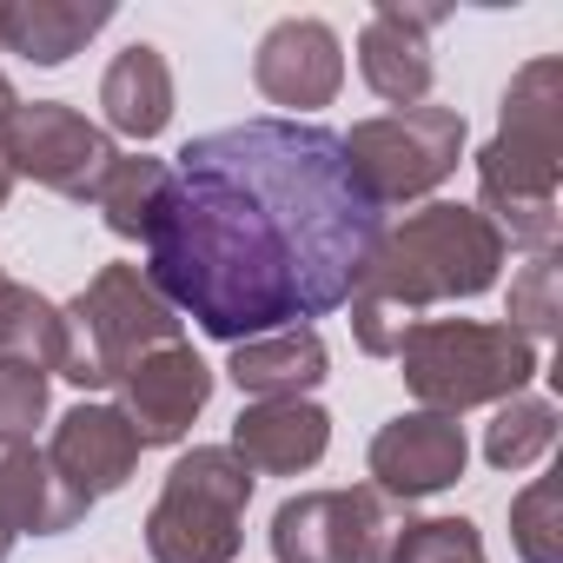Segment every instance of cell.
Here are the masks:
<instances>
[{
  "instance_id": "277c9868",
  "label": "cell",
  "mask_w": 563,
  "mask_h": 563,
  "mask_svg": "<svg viewBox=\"0 0 563 563\" xmlns=\"http://www.w3.org/2000/svg\"><path fill=\"white\" fill-rule=\"evenodd\" d=\"M405 385L424 411L464 418L477 405H504L517 391H530V378L543 372L537 345L510 325H484V319H424L405 352Z\"/></svg>"
},
{
  "instance_id": "52a82bcc",
  "label": "cell",
  "mask_w": 563,
  "mask_h": 563,
  "mask_svg": "<svg viewBox=\"0 0 563 563\" xmlns=\"http://www.w3.org/2000/svg\"><path fill=\"white\" fill-rule=\"evenodd\" d=\"M352 179L365 186V199L385 206H411L424 192H438L457 159H464V113L457 107H405V113H378L358 120L352 133H339Z\"/></svg>"
},
{
  "instance_id": "603a6c76",
  "label": "cell",
  "mask_w": 563,
  "mask_h": 563,
  "mask_svg": "<svg viewBox=\"0 0 563 563\" xmlns=\"http://www.w3.org/2000/svg\"><path fill=\"white\" fill-rule=\"evenodd\" d=\"M504 325L523 332L530 345L563 325V258L556 252H530V265L510 278V312H504Z\"/></svg>"
},
{
  "instance_id": "5b68a950",
  "label": "cell",
  "mask_w": 563,
  "mask_h": 563,
  "mask_svg": "<svg viewBox=\"0 0 563 563\" xmlns=\"http://www.w3.org/2000/svg\"><path fill=\"white\" fill-rule=\"evenodd\" d=\"M60 319H67V365H60V378L80 385V391L120 385L126 365H140L146 352L186 339V319L153 292V278L140 265H100L87 278V292L60 306Z\"/></svg>"
},
{
  "instance_id": "d6986e66",
  "label": "cell",
  "mask_w": 563,
  "mask_h": 563,
  "mask_svg": "<svg viewBox=\"0 0 563 563\" xmlns=\"http://www.w3.org/2000/svg\"><path fill=\"white\" fill-rule=\"evenodd\" d=\"M100 113H107V133H126V140H159L173 126V67L153 41H133L113 54V67L100 74Z\"/></svg>"
},
{
  "instance_id": "d4e9b609",
  "label": "cell",
  "mask_w": 563,
  "mask_h": 563,
  "mask_svg": "<svg viewBox=\"0 0 563 563\" xmlns=\"http://www.w3.org/2000/svg\"><path fill=\"white\" fill-rule=\"evenodd\" d=\"M556 510H563L556 477H537L530 490L510 497V543H517L523 563H563V523H556Z\"/></svg>"
},
{
  "instance_id": "4fadbf2b",
  "label": "cell",
  "mask_w": 563,
  "mask_h": 563,
  "mask_svg": "<svg viewBox=\"0 0 563 563\" xmlns=\"http://www.w3.org/2000/svg\"><path fill=\"white\" fill-rule=\"evenodd\" d=\"M451 14L444 8H378L358 34V74L378 100H391V113L405 107H424L431 80H438V60H431V27H444Z\"/></svg>"
},
{
  "instance_id": "30bf717a",
  "label": "cell",
  "mask_w": 563,
  "mask_h": 563,
  "mask_svg": "<svg viewBox=\"0 0 563 563\" xmlns=\"http://www.w3.org/2000/svg\"><path fill=\"white\" fill-rule=\"evenodd\" d=\"M372 490L391 497V504H418V497H438L464 477L471 464V444H464V424L444 418V411H405L391 424H378L372 451Z\"/></svg>"
},
{
  "instance_id": "8fae6325",
  "label": "cell",
  "mask_w": 563,
  "mask_h": 563,
  "mask_svg": "<svg viewBox=\"0 0 563 563\" xmlns=\"http://www.w3.org/2000/svg\"><path fill=\"white\" fill-rule=\"evenodd\" d=\"M252 87L272 107H286L292 120L299 113H319L345 87V41L325 21H312V14L278 21V27H265V41L252 54Z\"/></svg>"
},
{
  "instance_id": "f1b7e54d",
  "label": "cell",
  "mask_w": 563,
  "mask_h": 563,
  "mask_svg": "<svg viewBox=\"0 0 563 563\" xmlns=\"http://www.w3.org/2000/svg\"><path fill=\"white\" fill-rule=\"evenodd\" d=\"M8 199H14V166L0 159V212H8Z\"/></svg>"
},
{
  "instance_id": "83f0119b",
  "label": "cell",
  "mask_w": 563,
  "mask_h": 563,
  "mask_svg": "<svg viewBox=\"0 0 563 563\" xmlns=\"http://www.w3.org/2000/svg\"><path fill=\"white\" fill-rule=\"evenodd\" d=\"M14 107H21V93H14V80H8V74H0V126L14 120Z\"/></svg>"
},
{
  "instance_id": "3957f363",
  "label": "cell",
  "mask_w": 563,
  "mask_h": 563,
  "mask_svg": "<svg viewBox=\"0 0 563 563\" xmlns=\"http://www.w3.org/2000/svg\"><path fill=\"white\" fill-rule=\"evenodd\" d=\"M504 232L457 199H424L418 212H405V225H385V245L372 258L365 286L385 292L405 312H431L444 299H477L497 286L504 272Z\"/></svg>"
},
{
  "instance_id": "4316f807",
  "label": "cell",
  "mask_w": 563,
  "mask_h": 563,
  "mask_svg": "<svg viewBox=\"0 0 563 563\" xmlns=\"http://www.w3.org/2000/svg\"><path fill=\"white\" fill-rule=\"evenodd\" d=\"M418 325H424L418 312H405V306H391L385 292L358 286V299H352V339H358V352H365V358H398V352H405V339H411Z\"/></svg>"
},
{
  "instance_id": "7a4b0ae2",
  "label": "cell",
  "mask_w": 563,
  "mask_h": 563,
  "mask_svg": "<svg viewBox=\"0 0 563 563\" xmlns=\"http://www.w3.org/2000/svg\"><path fill=\"white\" fill-rule=\"evenodd\" d=\"M556 186H563V60L543 54L517 67L504 87L497 133L477 153V199H484L477 212L504 232V245L556 252L563 232Z\"/></svg>"
},
{
  "instance_id": "44dd1931",
  "label": "cell",
  "mask_w": 563,
  "mask_h": 563,
  "mask_svg": "<svg viewBox=\"0 0 563 563\" xmlns=\"http://www.w3.org/2000/svg\"><path fill=\"white\" fill-rule=\"evenodd\" d=\"M159 199H166V159H153V153H120L93 206H100V219H107L113 239H140V245H146V232H153V219H159Z\"/></svg>"
},
{
  "instance_id": "ffe728a7",
  "label": "cell",
  "mask_w": 563,
  "mask_h": 563,
  "mask_svg": "<svg viewBox=\"0 0 563 563\" xmlns=\"http://www.w3.org/2000/svg\"><path fill=\"white\" fill-rule=\"evenodd\" d=\"M0 358H14V365H34L47 378H60L67 365V319L54 299H41L34 286H0Z\"/></svg>"
},
{
  "instance_id": "f546056e",
  "label": "cell",
  "mask_w": 563,
  "mask_h": 563,
  "mask_svg": "<svg viewBox=\"0 0 563 563\" xmlns=\"http://www.w3.org/2000/svg\"><path fill=\"white\" fill-rule=\"evenodd\" d=\"M0 286H8V272H0Z\"/></svg>"
},
{
  "instance_id": "e0dca14e",
  "label": "cell",
  "mask_w": 563,
  "mask_h": 563,
  "mask_svg": "<svg viewBox=\"0 0 563 563\" xmlns=\"http://www.w3.org/2000/svg\"><path fill=\"white\" fill-rule=\"evenodd\" d=\"M100 27H113V0H0V54L27 67H67Z\"/></svg>"
},
{
  "instance_id": "5bb4252c",
  "label": "cell",
  "mask_w": 563,
  "mask_h": 563,
  "mask_svg": "<svg viewBox=\"0 0 563 563\" xmlns=\"http://www.w3.org/2000/svg\"><path fill=\"white\" fill-rule=\"evenodd\" d=\"M47 464L67 490H80L87 504L126 490V477L140 471V438L126 424L120 405H74L60 424H54V444H47Z\"/></svg>"
},
{
  "instance_id": "9c48e42d",
  "label": "cell",
  "mask_w": 563,
  "mask_h": 563,
  "mask_svg": "<svg viewBox=\"0 0 563 563\" xmlns=\"http://www.w3.org/2000/svg\"><path fill=\"white\" fill-rule=\"evenodd\" d=\"M391 537H398V510L372 484L299 490L272 510V556L278 563H385Z\"/></svg>"
},
{
  "instance_id": "7402d4cb",
  "label": "cell",
  "mask_w": 563,
  "mask_h": 563,
  "mask_svg": "<svg viewBox=\"0 0 563 563\" xmlns=\"http://www.w3.org/2000/svg\"><path fill=\"white\" fill-rule=\"evenodd\" d=\"M550 444H556V405L537 398V391L504 398L497 418L484 424V457H490V471H530V464L550 457Z\"/></svg>"
},
{
  "instance_id": "7c38bea8",
  "label": "cell",
  "mask_w": 563,
  "mask_h": 563,
  "mask_svg": "<svg viewBox=\"0 0 563 563\" xmlns=\"http://www.w3.org/2000/svg\"><path fill=\"white\" fill-rule=\"evenodd\" d=\"M206 405H212V365H206L186 339L146 352V358L126 365V378H120V411H126L140 451H146V444H186V431H192V418H199Z\"/></svg>"
},
{
  "instance_id": "ac0fdd59",
  "label": "cell",
  "mask_w": 563,
  "mask_h": 563,
  "mask_svg": "<svg viewBox=\"0 0 563 563\" xmlns=\"http://www.w3.org/2000/svg\"><path fill=\"white\" fill-rule=\"evenodd\" d=\"M325 372H332V352H325V339L312 332V325H299V332H272V339H245V345H232V358H225V378L258 405V398H312L319 385H325Z\"/></svg>"
},
{
  "instance_id": "9a60e30c",
  "label": "cell",
  "mask_w": 563,
  "mask_h": 563,
  "mask_svg": "<svg viewBox=\"0 0 563 563\" xmlns=\"http://www.w3.org/2000/svg\"><path fill=\"white\" fill-rule=\"evenodd\" d=\"M232 451L252 477H299L332 451V418L312 398H258L232 418Z\"/></svg>"
},
{
  "instance_id": "8992f818",
  "label": "cell",
  "mask_w": 563,
  "mask_h": 563,
  "mask_svg": "<svg viewBox=\"0 0 563 563\" xmlns=\"http://www.w3.org/2000/svg\"><path fill=\"white\" fill-rule=\"evenodd\" d=\"M252 471L232 444H192L153 510H146V550L153 563H239L245 550V504H252Z\"/></svg>"
},
{
  "instance_id": "6da1fadb",
  "label": "cell",
  "mask_w": 563,
  "mask_h": 563,
  "mask_svg": "<svg viewBox=\"0 0 563 563\" xmlns=\"http://www.w3.org/2000/svg\"><path fill=\"white\" fill-rule=\"evenodd\" d=\"M385 245V212L319 120H239L166 159L146 232L153 292L219 345L299 332L358 299Z\"/></svg>"
},
{
  "instance_id": "ba28073f",
  "label": "cell",
  "mask_w": 563,
  "mask_h": 563,
  "mask_svg": "<svg viewBox=\"0 0 563 563\" xmlns=\"http://www.w3.org/2000/svg\"><path fill=\"white\" fill-rule=\"evenodd\" d=\"M0 159L14 166V179H34V186H47L60 199L87 206V199H100L120 146H113L107 126H93L67 100H34V107L21 100L14 120L0 126Z\"/></svg>"
},
{
  "instance_id": "2e32d148",
  "label": "cell",
  "mask_w": 563,
  "mask_h": 563,
  "mask_svg": "<svg viewBox=\"0 0 563 563\" xmlns=\"http://www.w3.org/2000/svg\"><path fill=\"white\" fill-rule=\"evenodd\" d=\"M93 504L67 490L34 444H0V563L14 556L21 537H60L87 517Z\"/></svg>"
},
{
  "instance_id": "484cf974",
  "label": "cell",
  "mask_w": 563,
  "mask_h": 563,
  "mask_svg": "<svg viewBox=\"0 0 563 563\" xmlns=\"http://www.w3.org/2000/svg\"><path fill=\"white\" fill-rule=\"evenodd\" d=\"M47 418V372L0 358V444H34Z\"/></svg>"
},
{
  "instance_id": "cb8c5ba5",
  "label": "cell",
  "mask_w": 563,
  "mask_h": 563,
  "mask_svg": "<svg viewBox=\"0 0 563 563\" xmlns=\"http://www.w3.org/2000/svg\"><path fill=\"white\" fill-rule=\"evenodd\" d=\"M385 563H484V537L471 517H411L398 523Z\"/></svg>"
}]
</instances>
